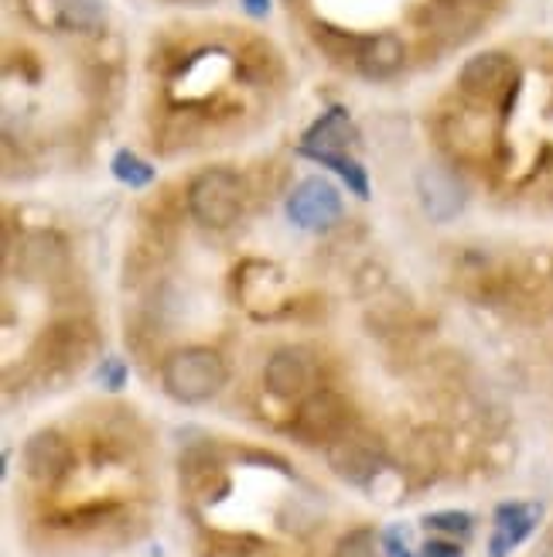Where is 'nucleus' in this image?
I'll use <instances>...</instances> for the list:
<instances>
[{
  "label": "nucleus",
  "mask_w": 553,
  "mask_h": 557,
  "mask_svg": "<svg viewBox=\"0 0 553 557\" xmlns=\"http://www.w3.org/2000/svg\"><path fill=\"white\" fill-rule=\"evenodd\" d=\"M226 362L223 356L209 349V346H188L178 349L164 359V370H161V383L172 400L178 404H205L226 386Z\"/></svg>",
  "instance_id": "obj_1"
},
{
  "label": "nucleus",
  "mask_w": 553,
  "mask_h": 557,
  "mask_svg": "<svg viewBox=\"0 0 553 557\" xmlns=\"http://www.w3.org/2000/svg\"><path fill=\"white\" fill-rule=\"evenodd\" d=\"M188 212L205 230H229L243 212V182L229 168H205L188 185Z\"/></svg>",
  "instance_id": "obj_2"
},
{
  "label": "nucleus",
  "mask_w": 553,
  "mask_h": 557,
  "mask_svg": "<svg viewBox=\"0 0 553 557\" xmlns=\"http://www.w3.org/2000/svg\"><path fill=\"white\" fill-rule=\"evenodd\" d=\"M325 451H328L331 472L352 482V486H366V482H373L376 472L382 469V448L366 431L345 428L339 438H331L325 445Z\"/></svg>",
  "instance_id": "obj_3"
},
{
  "label": "nucleus",
  "mask_w": 553,
  "mask_h": 557,
  "mask_svg": "<svg viewBox=\"0 0 553 557\" xmlns=\"http://www.w3.org/2000/svg\"><path fill=\"white\" fill-rule=\"evenodd\" d=\"M287 220L298 230L325 233L342 220V196L335 191L331 182L307 178L291 191V199H287Z\"/></svg>",
  "instance_id": "obj_4"
},
{
  "label": "nucleus",
  "mask_w": 553,
  "mask_h": 557,
  "mask_svg": "<svg viewBox=\"0 0 553 557\" xmlns=\"http://www.w3.org/2000/svg\"><path fill=\"white\" fill-rule=\"evenodd\" d=\"M345 428H349V400L331 391L307 394L294 414V434L301 442L328 445L331 438H339Z\"/></svg>",
  "instance_id": "obj_5"
},
{
  "label": "nucleus",
  "mask_w": 553,
  "mask_h": 557,
  "mask_svg": "<svg viewBox=\"0 0 553 557\" xmlns=\"http://www.w3.org/2000/svg\"><path fill=\"white\" fill-rule=\"evenodd\" d=\"M21 462H24V472H28L35 482H41V486H55V482H62L65 472L72 469V448L59 431H35L21 448Z\"/></svg>",
  "instance_id": "obj_6"
},
{
  "label": "nucleus",
  "mask_w": 553,
  "mask_h": 557,
  "mask_svg": "<svg viewBox=\"0 0 553 557\" xmlns=\"http://www.w3.org/2000/svg\"><path fill=\"white\" fill-rule=\"evenodd\" d=\"M263 383L277 400H301L311 394V383H315V362L301 349H277L267 359Z\"/></svg>",
  "instance_id": "obj_7"
},
{
  "label": "nucleus",
  "mask_w": 553,
  "mask_h": 557,
  "mask_svg": "<svg viewBox=\"0 0 553 557\" xmlns=\"http://www.w3.org/2000/svg\"><path fill=\"white\" fill-rule=\"evenodd\" d=\"M417 196H420V206L430 220L438 223H448L454 220L462 209H465V185L458 182V175H451L448 168L441 164H427L417 172Z\"/></svg>",
  "instance_id": "obj_8"
},
{
  "label": "nucleus",
  "mask_w": 553,
  "mask_h": 557,
  "mask_svg": "<svg viewBox=\"0 0 553 557\" xmlns=\"http://www.w3.org/2000/svg\"><path fill=\"white\" fill-rule=\"evenodd\" d=\"M17 268L24 277L48 281L68 268V247L65 239L52 230H35L28 236H21L17 244Z\"/></svg>",
  "instance_id": "obj_9"
},
{
  "label": "nucleus",
  "mask_w": 553,
  "mask_h": 557,
  "mask_svg": "<svg viewBox=\"0 0 553 557\" xmlns=\"http://www.w3.org/2000/svg\"><path fill=\"white\" fill-rule=\"evenodd\" d=\"M513 59L506 52H478L472 55L462 72H458V86L468 96H478V100H489V96H499L513 79Z\"/></svg>",
  "instance_id": "obj_10"
},
{
  "label": "nucleus",
  "mask_w": 553,
  "mask_h": 557,
  "mask_svg": "<svg viewBox=\"0 0 553 557\" xmlns=\"http://www.w3.org/2000/svg\"><path fill=\"white\" fill-rule=\"evenodd\" d=\"M543 517L540 503H502L495 510V534L489 541L492 557H506L513 547H519L526 537L533 534Z\"/></svg>",
  "instance_id": "obj_11"
},
{
  "label": "nucleus",
  "mask_w": 553,
  "mask_h": 557,
  "mask_svg": "<svg viewBox=\"0 0 553 557\" xmlns=\"http://www.w3.org/2000/svg\"><path fill=\"white\" fill-rule=\"evenodd\" d=\"M406 59V48L400 41V35H390V32H379L366 41H359L355 48V65L363 69V76L369 79H387L393 72H400Z\"/></svg>",
  "instance_id": "obj_12"
},
{
  "label": "nucleus",
  "mask_w": 553,
  "mask_h": 557,
  "mask_svg": "<svg viewBox=\"0 0 553 557\" xmlns=\"http://www.w3.org/2000/svg\"><path fill=\"white\" fill-rule=\"evenodd\" d=\"M352 144V124H349V113L342 110H328L315 127L304 134L301 144V154L304 158H315L325 161L331 154H345V148Z\"/></svg>",
  "instance_id": "obj_13"
},
{
  "label": "nucleus",
  "mask_w": 553,
  "mask_h": 557,
  "mask_svg": "<svg viewBox=\"0 0 553 557\" xmlns=\"http://www.w3.org/2000/svg\"><path fill=\"white\" fill-rule=\"evenodd\" d=\"M41 356H45V362H52V367L76 373L83 367V359H86V346H83V338L76 335V329L59 325V329L48 332V338H41Z\"/></svg>",
  "instance_id": "obj_14"
},
{
  "label": "nucleus",
  "mask_w": 553,
  "mask_h": 557,
  "mask_svg": "<svg viewBox=\"0 0 553 557\" xmlns=\"http://www.w3.org/2000/svg\"><path fill=\"white\" fill-rule=\"evenodd\" d=\"M110 168H113L116 182H124L130 188H148L154 182V164H148L140 154H134V151H116Z\"/></svg>",
  "instance_id": "obj_15"
},
{
  "label": "nucleus",
  "mask_w": 553,
  "mask_h": 557,
  "mask_svg": "<svg viewBox=\"0 0 553 557\" xmlns=\"http://www.w3.org/2000/svg\"><path fill=\"white\" fill-rule=\"evenodd\" d=\"M62 4V24L76 32H96L103 24V4L100 0H59Z\"/></svg>",
  "instance_id": "obj_16"
},
{
  "label": "nucleus",
  "mask_w": 553,
  "mask_h": 557,
  "mask_svg": "<svg viewBox=\"0 0 553 557\" xmlns=\"http://www.w3.org/2000/svg\"><path fill=\"white\" fill-rule=\"evenodd\" d=\"M379 537H376V530L369 527H355L349 530V534L335 544V557H376L379 550Z\"/></svg>",
  "instance_id": "obj_17"
},
{
  "label": "nucleus",
  "mask_w": 553,
  "mask_h": 557,
  "mask_svg": "<svg viewBox=\"0 0 553 557\" xmlns=\"http://www.w3.org/2000/svg\"><path fill=\"white\" fill-rule=\"evenodd\" d=\"M424 527L427 530H441V534H451V537H465L468 530H472V517L462 513V510L430 513V517H424Z\"/></svg>",
  "instance_id": "obj_18"
},
{
  "label": "nucleus",
  "mask_w": 553,
  "mask_h": 557,
  "mask_svg": "<svg viewBox=\"0 0 553 557\" xmlns=\"http://www.w3.org/2000/svg\"><path fill=\"white\" fill-rule=\"evenodd\" d=\"M100 383L106 386V391H124V383H127V367L120 362L116 356L103 359L100 362Z\"/></svg>",
  "instance_id": "obj_19"
},
{
  "label": "nucleus",
  "mask_w": 553,
  "mask_h": 557,
  "mask_svg": "<svg viewBox=\"0 0 553 557\" xmlns=\"http://www.w3.org/2000/svg\"><path fill=\"white\" fill-rule=\"evenodd\" d=\"M424 557H465V550L454 541H427L424 544Z\"/></svg>",
  "instance_id": "obj_20"
},
{
  "label": "nucleus",
  "mask_w": 553,
  "mask_h": 557,
  "mask_svg": "<svg viewBox=\"0 0 553 557\" xmlns=\"http://www.w3.org/2000/svg\"><path fill=\"white\" fill-rule=\"evenodd\" d=\"M382 547H387V557H414L411 550H406L400 530H387V537H382Z\"/></svg>",
  "instance_id": "obj_21"
},
{
  "label": "nucleus",
  "mask_w": 553,
  "mask_h": 557,
  "mask_svg": "<svg viewBox=\"0 0 553 557\" xmlns=\"http://www.w3.org/2000/svg\"><path fill=\"white\" fill-rule=\"evenodd\" d=\"M243 8H247V14H253V17H263L271 11V0H243Z\"/></svg>",
  "instance_id": "obj_22"
},
{
  "label": "nucleus",
  "mask_w": 553,
  "mask_h": 557,
  "mask_svg": "<svg viewBox=\"0 0 553 557\" xmlns=\"http://www.w3.org/2000/svg\"><path fill=\"white\" fill-rule=\"evenodd\" d=\"M178 4H188V8H205V4H212V0H178Z\"/></svg>",
  "instance_id": "obj_23"
},
{
  "label": "nucleus",
  "mask_w": 553,
  "mask_h": 557,
  "mask_svg": "<svg viewBox=\"0 0 553 557\" xmlns=\"http://www.w3.org/2000/svg\"><path fill=\"white\" fill-rule=\"evenodd\" d=\"M287 4H298V0H287Z\"/></svg>",
  "instance_id": "obj_24"
}]
</instances>
